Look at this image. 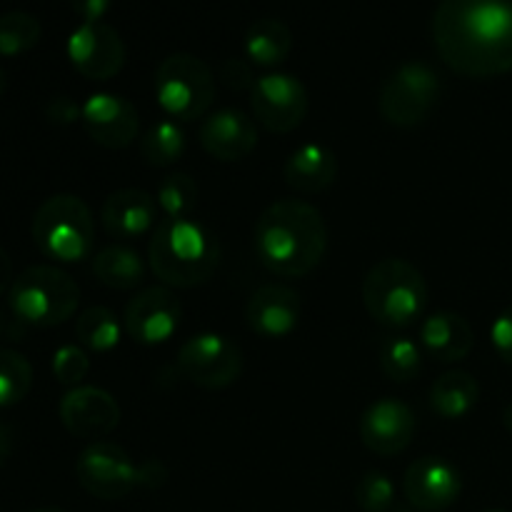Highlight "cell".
I'll list each match as a JSON object with an SVG mask.
<instances>
[{
    "label": "cell",
    "instance_id": "obj_1",
    "mask_svg": "<svg viewBox=\"0 0 512 512\" xmlns=\"http://www.w3.org/2000/svg\"><path fill=\"white\" fill-rule=\"evenodd\" d=\"M440 58L465 78L512 70V0H440L433 15Z\"/></svg>",
    "mask_w": 512,
    "mask_h": 512
},
{
    "label": "cell",
    "instance_id": "obj_2",
    "mask_svg": "<svg viewBox=\"0 0 512 512\" xmlns=\"http://www.w3.org/2000/svg\"><path fill=\"white\" fill-rule=\"evenodd\" d=\"M255 250L265 268L280 278L310 275L325 258L328 228L315 205L285 198L268 205L255 225Z\"/></svg>",
    "mask_w": 512,
    "mask_h": 512
},
{
    "label": "cell",
    "instance_id": "obj_3",
    "mask_svg": "<svg viewBox=\"0 0 512 512\" xmlns=\"http://www.w3.org/2000/svg\"><path fill=\"white\" fill-rule=\"evenodd\" d=\"M150 270L168 288L190 290L208 283L220 265V245L193 218H163L148 245Z\"/></svg>",
    "mask_w": 512,
    "mask_h": 512
},
{
    "label": "cell",
    "instance_id": "obj_4",
    "mask_svg": "<svg viewBox=\"0 0 512 512\" xmlns=\"http://www.w3.org/2000/svg\"><path fill=\"white\" fill-rule=\"evenodd\" d=\"M363 303L383 328H410L428 308V283L408 260L385 258L365 275Z\"/></svg>",
    "mask_w": 512,
    "mask_h": 512
},
{
    "label": "cell",
    "instance_id": "obj_5",
    "mask_svg": "<svg viewBox=\"0 0 512 512\" xmlns=\"http://www.w3.org/2000/svg\"><path fill=\"white\" fill-rule=\"evenodd\" d=\"M10 310L35 328H55L73 318L80 305V288L65 270L33 265L13 280L8 290Z\"/></svg>",
    "mask_w": 512,
    "mask_h": 512
},
{
    "label": "cell",
    "instance_id": "obj_6",
    "mask_svg": "<svg viewBox=\"0 0 512 512\" xmlns=\"http://www.w3.org/2000/svg\"><path fill=\"white\" fill-rule=\"evenodd\" d=\"M30 233L43 255L58 263H80L95 243L93 213L78 195H53L33 215Z\"/></svg>",
    "mask_w": 512,
    "mask_h": 512
},
{
    "label": "cell",
    "instance_id": "obj_7",
    "mask_svg": "<svg viewBox=\"0 0 512 512\" xmlns=\"http://www.w3.org/2000/svg\"><path fill=\"white\" fill-rule=\"evenodd\" d=\"M155 98L175 123L205 118L215 100V75L190 53H173L155 70Z\"/></svg>",
    "mask_w": 512,
    "mask_h": 512
},
{
    "label": "cell",
    "instance_id": "obj_8",
    "mask_svg": "<svg viewBox=\"0 0 512 512\" xmlns=\"http://www.w3.org/2000/svg\"><path fill=\"white\" fill-rule=\"evenodd\" d=\"M440 75L425 63H403L385 78L378 108L385 123L395 128H415L425 123L440 103Z\"/></svg>",
    "mask_w": 512,
    "mask_h": 512
},
{
    "label": "cell",
    "instance_id": "obj_9",
    "mask_svg": "<svg viewBox=\"0 0 512 512\" xmlns=\"http://www.w3.org/2000/svg\"><path fill=\"white\" fill-rule=\"evenodd\" d=\"M178 368L198 388L223 390L243 373V353L225 335L200 333L178 350Z\"/></svg>",
    "mask_w": 512,
    "mask_h": 512
},
{
    "label": "cell",
    "instance_id": "obj_10",
    "mask_svg": "<svg viewBox=\"0 0 512 512\" xmlns=\"http://www.w3.org/2000/svg\"><path fill=\"white\" fill-rule=\"evenodd\" d=\"M75 475L85 493L98 500H123L138 488V465L120 445L105 440L88 445L80 453Z\"/></svg>",
    "mask_w": 512,
    "mask_h": 512
},
{
    "label": "cell",
    "instance_id": "obj_11",
    "mask_svg": "<svg viewBox=\"0 0 512 512\" xmlns=\"http://www.w3.org/2000/svg\"><path fill=\"white\" fill-rule=\"evenodd\" d=\"M250 108L258 123L270 133H293L308 115V90L295 75H260L250 90Z\"/></svg>",
    "mask_w": 512,
    "mask_h": 512
},
{
    "label": "cell",
    "instance_id": "obj_12",
    "mask_svg": "<svg viewBox=\"0 0 512 512\" xmlns=\"http://www.w3.org/2000/svg\"><path fill=\"white\" fill-rule=\"evenodd\" d=\"M183 305L168 285L145 288L125 305L123 328L135 343L160 345L168 343L180 328Z\"/></svg>",
    "mask_w": 512,
    "mask_h": 512
},
{
    "label": "cell",
    "instance_id": "obj_13",
    "mask_svg": "<svg viewBox=\"0 0 512 512\" xmlns=\"http://www.w3.org/2000/svg\"><path fill=\"white\" fill-rule=\"evenodd\" d=\"M68 58L88 80H110L123 70L125 43L108 23H80L68 38Z\"/></svg>",
    "mask_w": 512,
    "mask_h": 512
},
{
    "label": "cell",
    "instance_id": "obj_14",
    "mask_svg": "<svg viewBox=\"0 0 512 512\" xmlns=\"http://www.w3.org/2000/svg\"><path fill=\"white\" fill-rule=\"evenodd\" d=\"M60 423L70 435L83 440L105 438L120 423V405L103 388L80 385L65 393L60 400Z\"/></svg>",
    "mask_w": 512,
    "mask_h": 512
},
{
    "label": "cell",
    "instance_id": "obj_15",
    "mask_svg": "<svg viewBox=\"0 0 512 512\" xmlns=\"http://www.w3.org/2000/svg\"><path fill=\"white\" fill-rule=\"evenodd\" d=\"M463 490L458 468L435 455L415 460L403 478V493L408 503L420 512H440L455 503Z\"/></svg>",
    "mask_w": 512,
    "mask_h": 512
},
{
    "label": "cell",
    "instance_id": "obj_16",
    "mask_svg": "<svg viewBox=\"0 0 512 512\" xmlns=\"http://www.w3.org/2000/svg\"><path fill=\"white\" fill-rule=\"evenodd\" d=\"M418 420L405 403L393 398L375 400L360 418V440L375 455H398L413 443Z\"/></svg>",
    "mask_w": 512,
    "mask_h": 512
},
{
    "label": "cell",
    "instance_id": "obj_17",
    "mask_svg": "<svg viewBox=\"0 0 512 512\" xmlns=\"http://www.w3.org/2000/svg\"><path fill=\"white\" fill-rule=\"evenodd\" d=\"M85 130L98 145L108 150H123L135 143L140 130L138 110L133 103L113 93H95L83 103Z\"/></svg>",
    "mask_w": 512,
    "mask_h": 512
},
{
    "label": "cell",
    "instance_id": "obj_18",
    "mask_svg": "<svg viewBox=\"0 0 512 512\" xmlns=\"http://www.w3.org/2000/svg\"><path fill=\"white\" fill-rule=\"evenodd\" d=\"M200 145L205 153L213 155L223 163H235V160L248 158L258 145V125L248 113L235 108L215 110L205 115L198 130Z\"/></svg>",
    "mask_w": 512,
    "mask_h": 512
},
{
    "label": "cell",
    "instance_id": "obj_19",
    "mask_svg": "<svg viewBox=\"0 0 512 512\" xmlns=\"http://www.w3.org/2000/svg\"><path fill=\"white\" fill-rule=\"evenodd\" d=\"M300 295L288 285L270 283L255 290L245 305V320L250 330L265 340H283L298 330Z\"/></svg>",
    "mask_w": 512,
    "mask_h": 512
},
{
    "label": "cell",
    "instance_id": "obj_20",
    "mask_svg": "<svg viewBox=\"0 0 512 512\" xmlns=\"http://www.w3.org/2000/svg\"><path fill=\"white\" fill-rule=\"evenodd\" d=\"M100 223L110 238L138 240L158 225V200L138 188L110 193L100 208Z\"/></svg>",
    "mask_w": 512,
    "mask_h": 512
},
{
    "label": "cell",
    "instance_id": "obj_21",
    "mask_svg": "<svg viewBox=\"0 0 512 512\" xmlns=\"http://www.w3.org/2000/svg\"><path fill=\"white\" fill-rule=\"evenodd\" d=\"M283 178L300 195L323 193L338 178V158L325 145H300L285 163Z\"/></svg>",
    "mask_w": 512,
    "mask_h": 512
},
{
    "label": "cell",
    "instance_id": "obj_22",
    "mask_svg": "<svg viewBox=\"0 0 512 512\" xmlns=\"http://www.w3.org/2000/svg\"><path fill=\"white\" fill-rule=\"evenodd\" d=\"M420 343L430 358L440 363H458L470 355L475 345L473 328L458 313H435L420 328Z\"/></svg>",
    "mask_w": 512,
    "mask_h": 512
},
{
    "label": "cell",
    "instance_id": "obj_23",
    "mask_svg": "<svg viewBox=\"0 0 512 512\" xmlns=\"http://www.w3.org/2000/svg\"><path fill=\"white\" fill-rule=\"evenodd\" d=\"M245 58L258 68H275L283 63L293 50V33L283 20L263 18L255 20L243 38Z\"/></svg>",
    "mask_w": 512,
    "mask_h": 512
},
{
    "label": "cell",
    "instance_id": "obj_24",
    "mask_svg": "<svg viewBox=\"0 0 512 512\" xmlns=\"http://www.w3.org/2000/svg\"><path fill=\"white\" fill-rule=\"evenodd\" d=\"M480 400V385L465 370H448L445 375H440L438 380L430 388V405H433L435 413L445 420H460L468 413H473V408Z\"/></svg>",
    "mask_w": 512,
    "mask_h": 512
},
{
    "label": "cell",
    "instance_id": "obj_25",
    "mask_svg": "<svg viewBox=\"0 0 512 512\" xmlns=\"http://www.w3.org/2000/svg\"><path fill=\"white\" fill-rule=\"evenodd\" d=\"M93 275L105 288L133 290L145 280V263L135 250L110 245L93 258Z\"/></svg>",
    "mask_w": 512,
    "mask_h": 512
},
{
    "label": "cell",
    "instance_id": "obj_26",
    "mask_svg": "<svg viewBox=\"0 0 512 512\" xmlns=\"http://www.w3.org/2000/svg\"><path fill=\"white\" fill-rule=\"evenodd\" d=\"M185 145H188V140H185L183 128L175 120L168 118L155 123L143 135V140H140V155L153 168H170V165H175L183 158Z\"/></svg>",
    "mask_w": 512,
    "mask_h": 512
},
{
    "label": "cell",
    "instance_id": "obj_27",
    "mask_svg": "<svg viewBox=\"0 0 512 512\" xmlns=\"http://www.w3.org/2000/svg\"><path fill=\"white\" fill-rule=\"evenodd\" d=\"M75 335H78V343L83 348L93 350V353H110L113 348H118L123 328H120L113 310L103 308V305H95V308L83 310L78 315Z\"/></svg>",
    "mask_w": 512,
    "mask_h": 512
},
{
    "label": "cell",
    "instance_id": "obj_28",
    "mask_svg": "<svg viewBox=\"0 0 512 512\" xmlns=\"http://www.w3.org/2000/svg\"><path fill=\"white\" fill-rule=\"evenodd\" d=\"M380 370L395 383H410L423 370V350L408 338H388L380 345Z\"/></svg>",
    "mask_w": 512,
    "mask_h": 512
},
{
    "label": "cell",
    "instance_id": "obj_29",
    "mask_svg": "<svg viewBox=\"0 0 512 512\" xmlns=\"http://www.w3.org/2000/svg\"><path fill=\"white\" fill-rule=\"evenodd\" d=\"M43 28L35 15L25 10H8L0 15V55L15 58L38 45Z\"/></svg>",
    "mask_w": 512,
    "mask_h": 512
},
{
    "label": "cell",
    "instance_id": "obj_30",
    "mask_svg": "<svg viewBox=\"0 0 512 512\" xmlns=\"http://www.w3.org/2000/svg\"><path fill=\"white\" fill-rule=\"evenodd\" d=\"M33 388V365L15 350H0V408L18 405Z\"/></svg>",
    "mask_w": 512,
    "mask_h": 512
},
{
    "label": "cell",
    "instance_id": "obj_31",
    "mask_svg": "<svg viewBox=\"0 0 512 512\" xmlns=\"http://www.w3.org/2000/svg\"><path fill=\"white\" fill-rule=\"evenodd\" d=\"M198 195L200 188L190 175H168L158 188V210L165 218H190L198 208Z\"/></svg>",
    "mask_w": 512,
    "mask_h": 512
},
{
    "label": "cell",
    "instance_id": "obj_32",
    "mask_svg": "<svg viewBox=\"0 0 512 512\" xmlns=\"http://www.w3.org/2000/svg\"><path fill=\"white\" fill-rule=\"evenodd\" d=\"M355 500L365 512H385L395 500V485L385 473L370 470L355 485Z\"/></svg>",
    "mask_w": 512,
    "mask_h": 512
},
{
    "label": "cell",
    "instance_id": "obj_33",
    "mask_svg": "<svg viewBox=\"0 0 512 512\" xmlns=\"http://www.w3.org/2000/svg\"><path fill=\"white\" fill-rule=\"evenodd\" d=\"M90 373V358L80 345H63L53 355V375L65 388H80L85 375Z\"/></svg>",
    "mask_w": 512,
    "mask_h": 512
},
{
    "label": "cell",
    "instance_id": "obj_34",
    "mask_svg": "<svg viewBox=\"0 0 512 512\" xmlns=\"http://www.w3.org/2000/svg\"><path fill=\"white\" fill-rule=\"evenodd\" d=\"M255 70L250 60L243 58H228L220 65V83L230 90H253L255 85Z\"/></svg>",
    "mask_w": 512,
    "mask_h": 512
},
{
    "label": "cell",
    "instance_id": "obj_35",
    "mask_svg": "<svg viewBox=\"0 0 512 512\" xmlns=\"http://www.w3.org/2000/svg\"><path fill=\"white\" fill-rule=\"evenodd\" d=\"M490 338H493V348L503 358V363L512 365V305L495 318Z\"/></svg>",
    "mask_w": 512,
    "mask_h": 512
},
{
    "label": "cell",
    "instance_id": "obj_36",
    "mask_svg": "<svg viewBox=\"0 0 512 512\" xmlns=\"http://www.w3.org/2000/svg\"><path fill=\"white\" fill-rule=\"evenodd\" d=\"M45 115H48L50 123L70 125V123H75L80 115H83V105L73 103V100L65 98V95H58V98H53L48 103V108H45Z\"/></svg>",
    "mask_w": 512,
    "mask_h": 512
},
{
    "label": "cell",
    "instance_id": "obj_37",
    "mask_svg": "<svg viewBox=\"0 0 512 512\" xmlns=\"http://www.w3.org/2000/svg\"><path fill=\"white\" fill-rule=\"evenodd\" d=\"M75 15H78L83 23H103L105 15L110 13V5L113 0H70Z\"/></svg>",
    "mask_w": 512,
    "mask_h": 512
},
{
    "label": "cell",
    "instance_id": "obj_38",
    "mask_svg": "<svg viewBox=\"0 0 512 512\" xmlns=\"http://www.w3.org/2000/svg\"><path fill=\"white\" fill-rule=\"evenodd\" d=\"M168 478V470L163 468V463L158 460H148V463L138 465V485H145V488H160Z\"/></svg>",
    "mask_w": 512,
    "mask_h": 512
},
{
    "label": "cell",
    "instance_id": "obj_39",
    "mask_svg": "<svg viewBox=\"0 0 512 512\" xmlns=\"http://www.w3.org/2000/svg\"><path fill=\"white\" fill-rule=\"evenodd\" d=\"M13 280V263H10L8 253L0 248V295L13 288Z\"/></svg>",
    "mask_w": 512,
    "mask_h": 512
},
{
    "label": "cell",
    "instance_id": "obj_40",
    "mask_svg": "<svg viewBox=\"0 0 512 512\" xmlns=\"http://www.w3.org/2000/svg\"><path fill=\"white\" fill-rule=\"evenodd\" d=\"M10 453H13V433H10V428H5V425L0 423V463H3Z\"/></svg>",
    "mask_w": 512,
    "mask_h": 512
},
{
    "label": "cell",
    "instance_id": "obj_41",
    "mask_svg": "<svg viewBox=\"0 0 512 512\" xmlns=\"http://www.w3.org/2000/svg\"><path fill=\"white\" fill-rule=\"evenodd\" d=\"M503 425L512 433V403L508 405V408H505V413H503Z\"/></svg>",
    "mask_w": 512,
    "mask_h": 512
},
{
    "label": "cell",
    "instance_id": "obj_42",
    "mask_svg": "<svg viewBox=\"0 0 512 512\" xmlns=\"http://www.w3.org/2000/svg\"><path fill=\"white\" fill-rule=\"evenodd\" d=\"M5 88H8V75H5V70L0 68V95L5 93Z\"/></svg>",
    "mask_w": 512,
    "mask_h": 512
},
{
    "label": "cell",
    "instance_id": "obj_43",
    "mask_svg": "<svg viewBox=\"0 0 512 512\" xmlns=\"http://www.w3.org/2000/svg\"><path fill=\"white\" fill-rule=\"evenodd\" d=\"M33 512H65V510H60V508H40V510H33Z\"/></svg>",
    "mask_w": 512,
    "mask_h": 512
},
{
    "label": "cell",
    "instance_id": "obj_44",
    "mask_svg": "<svg viewBox=\"0 0 512 512\" xmlns=\"http://www.w3.org/2000/svg\"><path fill=\"white\" fill-rule=\"evenodd\" d=\"M483 512H508V510H498V508H493V510H483Z\"/></svg>",
    "mask_w": 512,
    "mask_h": 512
},
{
    "label": "cell",
    "instance_id": "obj_45",
    "mask_svg": "<svg viewBox=\"0 0 512 512\" xmlns=\"http://www.w3.org/2000/svg\"><path fill=\"white\" fill-rule=\"evenodd\" d=\"M0 333H3V320H0Z\"/></svg>",
    "mask_w": 512,
    "mask_h": 512
},
{
    "label": "cell",
    "instance_id": "obj_46",
    "mask_svg": "<svg viewBox=\"0 0 512 512\" xmlns=\"http://www.w3.org/2000/svg\"><path fill=\"white\" fill-rule=\"evenodd\" d=\"M398 512H410V510H398Z\"/></svg>",
    "mask_w": 512,
    "mask_h": 512
}]
</instances>
